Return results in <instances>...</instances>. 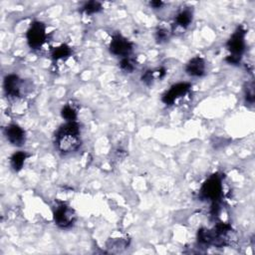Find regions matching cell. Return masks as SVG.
Wrapping results in <instances>:
<instances>
[{
	"instance_id": "1",
	"label": "cell",
	"mask_w": 255,
	"mask_h": 255,
	"mask_svg": "<svg viewBox=\"0 0 255 255\" xmlns=\"http://www.w3.org/2000/svg\"><path fill=\"white\" fill-rule=\"evenodd\" d=\"M56 146L63 153H70L77 150L81 145L80 128L76 122H67L56 134Z\"/></svg>"
},
{
	"instance_id": "2",
	"label": "cell",
	"mask_w": 255,
	"mask_h": 255,
	"mask_svg": "<svg viewBox=\"0 0 255 255\" xmlns=\"http://www.w3.org/2000/svg\"><path fill=\"white\" fill-rule=\"evenodd\" d=\"M28 45L32 49H40L46 41L47 32L46 26L41 21H34L31 23L26 34Z\"/></svg>"
},
{
	"instance_id": "3",
	"label": "cell",
	"mask_w": 255,
	"mask_h": 255,
	"mask_svg": "<svg viewBox=\"0 0 255 255\" xmlns=\"http://www.w3.org/2000/svg\"><path fill=\"white\" fill-rule=\"evenodd\" d=\"M222 192V183L221 178L216 174L210 176L202 185L200 194L201 197L207 200H211L215 202L219 199Z\"/></svg>"
},
{
	"instance_id": "4",
	"label": "cell",
	"mask_w": 255,
	"mask_h": 255,
	"mask_svg": "<svg viewBox=\"0 0 255 255\" xmlns=\"http://www.w3.org/2000/svg\"><path fill=\"white\" fill-rule=\"evenodd\" d=\"M54 220L59 227L68 228L74 224L76 213L70 206L61 203L54 210Z\"/></svg>"
},
{
	"instance_id": "5",
	"label": "cell",
	"mask_w": 255,
	"mask_h": 255,
	"mask_svg": "<svg viewBox=\"0 0 255 255\" xmlns=\"http://www.w3.org/2000/svg\"><path fill=\"white\" fill-rule=\"evenodd\" d=\"M245 30L239 27L230 37L227 42V49L230 51V56L240 59L245 49Z\"/></svg>"
},
{
	"instance_id": "6",
	"label": "cell",
	"mask_w": 255,
	"mask_h": 255,
	"mask_svg": "<svg viewBox=\"0 0 255 255\" xmlns=\"http://www.w3.org/2000/svg\"><path fill=\"white\" fill-rule=\"evenodd\" d=\"M132 51V44L127 38L120 34H116L113 36V39L110 43V52L113 55L128 57Z\"/></svg>"
},
{
	"instance_id": "7",
	"label": "cell",
	"mask_w": 255,
	"mask_h": 255,
	"mask_svg": "<svg viewBox=\"0 0 255 255\" xmlns=\"http://www.w3.org/2000/svg\"><path fill=\"white\" fill-rule=\"evenodd\" d=\"M190 89V84L188 83H177L170 87V89L165 92L162 96V102L165 105L173 104L177 99L184 96Z\"/></svg>"
},
{
	"instance_id": "8",
	"label": "cell",
	"mask_w": 255,
	"mask_h": 255,
	"mask_svg": "<svg viewBox=\"0 0 255 255\" xmlns=\"http://www.w3.org/2000/svg\"><path fill=\"white\" fill-rule=\"evenodd\" d=\"M4 134L7 138V140L13 145L21 146L24 144V142L26 140V135H25L24 129L16 124H11V125L7 126L4 129Z\"/></svg>"
},
{
	"instance_id": "9",
	"label": "cell",
	"mask_w": 255,
	"mask_h": 255,
	"mask_svg": "<svg viewBox=\"0 0 255 255\" xmlns=\"http://www.w3.org/2000/svg\"><path fill=\"white\" fill-rule=\"evenodd\" d=\"M21 82L18 76L16 75H8L4 80V90L7 96L16 98L20 95Z\"/></svg>"
},
{
	"instance_id": "10",
	"label": "cell",
	"mask_w": 255,
	"mask_h": 255,
	"mask_svg": "<svg viewBox=\"0 0 255 255\" xmlns=\"http://www.w3.org/2000/svg\"><path fill=\"white\" fill-rule=\"evenodd\" d=\"M185 72L192 77H200L205 73V62L200 57L192 58L185 66Z\"/></svg>"
},
{
	"instance_id": "11",
	"label": "cell",
	"mask_w": 255,
	"mask_h": 255,
	"mask_svg": "<svg viewBox=\"0 0 255 255\" xmlns=\"http://www.w3.org/2000/svg\"><path fill=\"white\" fill-rule=\"evenodd\" d=\"M192 22V12L189 9H183L180 12L177 13L175 19H174V24L181 28V29H186Z\"/></svg>"
},
{
	"instance_id": "12",
	"label": "cell",
	"mask_w": 255,
	"mask_h": 255,
	"mask_svg": "<svg viewBox=\"0 0 255 255\" xmlns=\"http://www.w3.org/2000/svg\"><path fill=\"white\" fill-rule=\"evenodd\" d=\"M28 156H29V154L26 151H17L15 153H13V155L10 158L11 167L15 171H19L23 167Z\"/></svg>"
},
{
	"instance_id": "13",
	"label": "cell",
	"mask_w": 255,
	"mask_h": 255,
	"mask_svg": "<svg viewBox=\"0 0 255 255\" xmlns=\"http://www.w3.org/2000/svg\"><path fill=\"white\" fill-rule=\"evenodd\" d=\"M61 115L67 122H75L77 119V109L75 108V105L74 104L65 105L61 111Z\"/></svg>"
},
{
	"instance_id": "14",
	"label": "cell",
	"mask_w": 255,
	"mask_h": 255,
	"mask_svg": "<svg viewBox=\"0 0 255 255\" xmlns=\"http://www.w3.org/2000/svg\"><path fill=\"white\" fill-rule=\"evenodd\" d=\"M72 51L70 49V47H68L67 45H61L57 48H55L52 52V57L55 60H60V59H65L67 57H69L71 55Z\"/></svg>"
},
{
	"instance_id": "15",
	"label": "cell",
	"mask_w": 255,
	"mask_h": 255,
	"mask_svg": "<svg viewBox=\"0 0 255 255\" xmlns=\"http://www.w3.org/2000/svg\"><path fill=\"white\" fill-rule=\"evenodd\" d=\"M101 10H102V5L100 2H97V1H89L82 6V11L88 15L98 13Z\"/></svg>"
},
{
	"instance_id": "16",
	"label": "cell",
	"mask_w": 255,
	"mask_h": 255,
	"mask_svg": "<svg viewBox=\"0 0 255 255\" xmlns=\"http://www.w3.org/2000/svg\"><path fill=\"white\" fill-rule=\"evenodd\" d=\"M120 66H121V69L127 73H131L134 68H135V65H134V62L132 61V59H130L128 56V57H124L120 63Z\"/></svg>"
},
{
	"instance_id": "17",
	"label": "cell",
	"mask_w": 255,
	"mask_h": 255,
	"mask_svg": "<svg viewBox=\"0 0 255 255\" xmlns=\"http://www.w3.org/2000/svg\"><path fill=\"white\" fill-rule=\"evenodd\" d=\"M169 37V33L166 29H163V28H159L156 32H155V39L157 42L159 43H162L164 41H166Z\"/></svg>"
},
{
	"instance_id": "18",
	"label": "cell",
	"mask_w": 255,
	"mask_h": 255,
	"mask_svg": "<svg viewBox=\"0 0 255 255\" xmlns=\"http://www.w3.org/2000/svg\"><path fill=\"white\" fill-rule=\"evenodd\" d=\"M162 5H163V2H161V1H151L150 2V6H152V8H154V9H158Z\"/></svg>"
}]
</instances>
